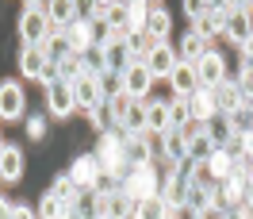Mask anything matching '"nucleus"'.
Listing matches in <instances>:
<instances>
[{
	"mask_svg": "<svg viewBox=\"0 0 253 219\" xmlns=\"http://www.w3.org/2000/svg\"><path fill=\"white\" fill-rule=\"evenodd\" d=\"M150 85H154V73H150V65H146V58H130L126 62V69L119 73V89H123L126 96H146L150 93Z\"/></svg>",
	"mask_w": 253,
	"mask_h": 219,
	"instance_id": "f257e3e1",
	"label": "nucleus"
},
{
	"mask_svg": "<svg viewBox=\"0 0 253 219\" xmlns=\"http://www.w3.org/2000/svg\"><path fill=\"white\" fill-rule=\"evenodd\" d=\"M73 85V100H77L81 108L88 111H100V104H104V85H100V73H81L77 81H69Z\"/></svg>",
	"mask_w": 253,
	"mask_h": 219,
	"instance_id": "f03ea898",
	"label": "nucleus"
},
{
	"mask_svg": "<svg viewBox=\"0 0 253 219\" xmlns=\"http://www.w3.org/2000/svg\"><path fill=\"white\" fill-rule=\"evenodd\" d=\"M100 58H104V69L111 73H123L126 62H130V47H126V35L123 31H111L104 43H100Z\"/></svg>",
	"mask_w": 253,
	"mask_h": 219,
	"instance_id": "7ed1b4c3",
	"label": "nucleus"
},
{
	"mask_svg": "<svg viewBox=\"0 0 253 219\" xmlns=\"http://www.w3.org/2000/svg\"><path fill=\"white\" fill-rule=\"evenodd\" d=\"M19 35H23L27 47H42L50 39V16L39 12V8H27V12L19 16Z\"/></svg>",
	"mask_w": 253,
	"mask_h": 219,
	"instance_id": "20e7f679",
	"label": "nucleus"
},
{
	"mask_svg": "<svg viewBox=\"0 0 253 219\" xmlns=\"http://www.w3.org/2000/svg\"><path fill=\"white\" fill-rule=\"evenodd\" d=\"M192 65H196V77H200L204 89H215V85L226 77V62H222V54H211V50H204Z\"/></svg>",
	"mask_w": 253,
	"mask_h": 219,
	"instance_id": "39448f33",
	"label": "nucleus"
},
{
	"mask_svg": "<svg viewBox=\"0 0 253 219\" xmlns=\"http://www.w3.org/2000/svg\"><path fill=\"white\" fill-rule=\"evenodd\" d=\"M222 31H226V39H230V43H238V47H242V43L253 35V31H250V8H234V4H230V8L222 12Z\"/></svg>",
	"mask_w": 253,
	"mask_h": 219,
	"instance_id": "423d86ee",
	"label": "nucleus"
},
{
	"mask_svg": "<svg viewBox=\"0 0 253 219\" xmlns=\"http://www.w3.org/2000/svg\"><path fill=\"white\" fill-rule=\"evenodd\" d=\"M46 104L54 115H69V111L77 108V100H73V85L69 81H54V85H46Z\"/></svg>",
	"mask_w": 253,
	"mask_h": 219,
	"instance_id": "0eeeda50",
	"label": "nucleus"
},
{
	"mask_svg": "<svg viewBox=\"0 0 253 219\" xmlns=\"http://www.w3.org/2000/svg\"><path fill=\"white\" fill-rule=\"evenodd\" d=\"M146 65H150V73H154V77H169V73H173V65H176L173 47H165V39L154 43V47L146 50Z\"/></svg>",
	"mask_w": 253,
	"mask_h": 219,
	"instance_id": "6e6552de",
	"label": "nucleus"
},
{
	"mask_svg": "<svg viewBox=\"0 0 253 219\" xmlns=\"http://www.w3.org/2000/svg\"><path fill=\"white\" fill-rule=\"evenodd\" d=\"M211 96H215V108H219V111H226V115H234V111L242 108V104H246V96H242V89H238V81L230 85L226 77H222L219 85L211 89Z\"/></svg>",
	"mask_w": 253,
	"mask_h": 219,
	"instance_id": "1a4fd4ad",
	"label": "nucleus"
},
{
	"mask_svg": "<svg viewBox=\"0 0 253 219\" xmlns=\"http://www.w3.org/2000/svg\"><path fill=\"white\" fill-rule=\"evenodd\" d=\"M0 115L4 119H19L23 115V89L16 81H4L0 85Z\"/></svg>",
	"mask_w": 253,
	"mask_h": 219,
	"instance_id": "9d476101",
	"label": "nucleus"
},
{
	"mask_svg": "<svg viewBox=\"0 0 253 219\" xmlns=\"http://www.w3.org/2000/svg\"><path fill=\"white\" fill-rule=\"evenodd\" d=\"M169 81H173V89L180 96H192L196 89H200V77H196V65L192 62H176L173 73H169Z\"/></svg>",
	"mask_w": 253,
	"mask_h": 219,
	"instance_id": "9b49d317",
	"label": "nucleus"
},
{
	"mask_svg": "<svg viewBox=\"0 0 253 219\" xmlns=\"http://www.w3.org/2000/svg\"><path fill=\"white\" fill-rule=\"evenodd\" d=\"M96 19H100L108 31H126V4L108 0V4H100V8H96Z\"/></svg>",
	"mask_w": 253,
	"mask_h": 219,
	"instance_id": "f8f14e48",
	"label": "nucleus"
},
{
	"mask_svg": "<svg viewBox=\"0 0 253 219\" xmlns=\"http://www.w3.org/2000/svg\"><path fill=\"white\" fill-rule=\"evenodd\" d=\"M161 150H165L169 162L184 158V154H188V135H184L180 127H165V131H161Z\"/></svg>",
	"mask_w": 253,
	"mask_h": 219,
	"instance_id": "ddd939ff",
	"label": "nucleus"
},
{
	"mask_svg": "<svg viewBox=\"0 0 253 219\" xmlns=\"http://www.w3.org/2000/svg\"><path fill=\"white\" fill-rule=\"evenodd\" d=\"M19 177H23L19 146H0V181H19Z\"/></svg>",
	"mask_w": 253,
	"mask_h": 219,
	"instance_id": "4468645a",
	"label": "nucleus"
},
{
	"mask_svg": "<svg viewBox=\"0 0 253 219\" xmlns=\"http://www.w3.org/2000/svg\"><path fill=\"white\" fill-rule=\"evenodd\" d=\"M215 146L219 142L207 135V127H200L196 135H188V158H196V162H207V158L215 154Z\"/></svg>",
	"mask_w": 253,
	"mask_h": 219,
	"instance_id": "2eb2a0df",
	"label": "nucleus"
},
{
	"mask_svg": "<svg viewBox=\"0 0 253 219\" xmlns=\"http://www.w3.org/2000/svg\"><path fill=\"white\" fill-rule=\"evenodd\" d=\"M46 16H50V23L69 27L73 16H77V0H46Z\"/></svg>",
	"mask_w": 253,
	"mask_h": 219,
	"instance_id": "dca6fc26",
	"label": "nucleus"
},
{
	"mask_svg": "<svg viewBox=\"0 0 253 219\" xmlns=\"http://www.w3.org/2000/svg\"><path fill=\"white\" fill-rule=\"evenodd\" d=\"M69 177L77 181V188L96 185V177H100V165H96V158H77V162H73V169H69Z\"/></svg>",
	"mask_w": 253,
	"mask_h": 219,
	"instance_id": "f3484780",
	"label": "nucleus"
},
{
	"mask_svg": "<svg viewBox=\"0 0 253 219\" xmlns=\"http://www.w3.org/2000/svg\"><path fill=\"white\" fill-rule=\"evenodd\" d=\"M123 158L130 162V165L150 162V142H146L142 135H126V139H123Z\"/></svg>",
	"mask_w": 253,
	"mask_h": 219,
	"instance_id": "a211bd4d",
	"label": "nucleus"
},
{
	"mask_svg": "<svg viewBox=\"0 0 253 219\" xmlns=\"http://www.w3.org/2000/svg\"><path fill=\"white\" fill-rule=\"evenodd\" d=\"M42 65H46V50H42V47H23V54H19V69H23L27 77H39Z\"/></svg>",
	"mask_w": 253,
	"mask_h": 219,
	"instance_id": "6ab92c4d",
	"label": "nucleus"
},
{
	"mask_svg": "<svg viewBox=\"0 0 253 219\" xmlns=\"http://www.w3.org/2000/svg\"><path fill=\"white\" fill-rule=\"evenodd\" d=\"M126 192H134V196H150L154 192V173H150V165H134V177H126Z\"/></svg>",
	"mask_w": 253,
	"mask_h": 219,
	"instance_id": "aec40b11",
	"label": "nucleus"
},
{
	"mask_svg": "<svg viewBox=\"0 0 253 219\" xmlns=\"http://www.w3.org/2000/svg\"><path fill=\"white\" fill-rule=\"evenodd\" d=\"M165 204H169V212H184V204H188V181L184 177L173 173V181L165 188Z\"/></svg>",
	"mask_w": 253,
	"mask_h": 219,
	"instance_id": "412c9836",
	"label": "nucleus"
},
{
	"mask_svg": "<svg viewBox=\"0 0 253 219\" xmlns=\"http://www.w3.org/2000/svg\"><path fill=\"white\" fill-rule=\"evenodd\" d=\"M192 31L204 35V39L219 35V31H222V12H215V8H211V12H200V16L192 19Z\"/></svg>",
	"mask_w": 253,
	"mask_h": 219,
	"instance_id": "4be33fe9",
	"label": "nucleus"
},
{
	"mask_svg": "<svg viewBox=\"0 0 253 219\" xmlns=\"http://www.w3.org/2000/svg\"><path fill=\"white\" fill-rule=\"evenodd\" d=\"M42 50H46L50 62H62L65 54H73V47H69V35H65V31H50V39L42 43Z\"/></svg>",
	"mask_w": 253,
	"mask_h": 219,
	"instance_id": "5701e85b",
	"label": "nucleus"
},
{
	"mask_svg": "<svg viewBox=\"0 0 253 219\" xmlns=\"http://www.w3.org/2000/svg\"><path fill=\"white\" fill-rule=\"evenodd\" d=\"M146 31L154 43H161L165 35H169V12L165 8H150V16H146Z\"/></svg>",
	"mask_w": 253,
	"mask_h": 219,
	"instance_id": "b1692460",
	"label": "nucleus"
},
{
	"mask_svg": "<svg viewBox=\"0 0 253 219\" xmlns=\"http://www.w3.org/2000/svg\"><path fill=\"white\" fill-rule=\"evenodd\" d=\"M119 127H123L126 135H142V131H146V108L130 100V108H126V115H123V123H119Z\"/></svg>",
	"mask_w": 253,
	"mask_h": 219,
	"instance_id": "393cba45",
	"label": "nucleus"
},
{
	"mask_svg": "<svg viewBox=\"0 0 253 219\" xmlns=\"http://www.w3.org/2000/svg\"><path fill=\"white\" fill-rule=\"evenodd\" d=\"M188 104H192V115H196L200 123L215 115V96H211V93H192V96H188Z\"/></svg>",
	"mask_w": 253,
	"mask_h": 219,
	"instance_id": "a878e982",
	"label": "nucleus"
},
{
	"mask_svg": "<svg viewBox=\"0 0 253 219\" xmlns=\"http://www.w3.org/2000/svg\"><path fill=\"white\" fill-rule=\"evenodd\" d=\"M65 35H69V47H73V54H77V50H84L88 43H92L88 23H69V27H65Z\"/></svg>",
	"mask_w": 253,
	"mask_h": 219,
	"instance_id": "bb28decb",
	"label": "nucleus"
},
{
	"mask_svg": "<svg viewBox=\"0 0 253 219\" xmlns=\"http://www.w3.org/2000/svg\"><path fill=\"white\" fill-rule=\"evenodd\" d=\"M146 127L161 135V131L169 127V108H165V104H150V108H146Z\"/></svg>",
	"mask_w": 253,
	"mask_h": 219,
	"instance_id": "cd10ccee",
	"label": "nucleus"
},
{
	"mask_svg": "<svg viewBox=\"0 0 253 219\" xmlns=\"http://www.w3.org/2000/svg\"><path fill=\"white\" fill-rule=\"evenodd\" d=\"M200 54H204V35L188 31V35H184V43H180V58H184V62H196Z\"/></svg>",
	"mask_w": 253,
	"mask_h": 219,
	"instance_id": "c85d7f7f",
	"label": "nucleus"
},
{
	"mask_svg": "<svg viewBox=\"0 0 253 219\" xmlns=\"http://www.w3.org/2000/svg\"><path fill=\"white\" fill-rule=\"evenodd\" d=\"M192 115V104L188 96H176L173 104H169V127H184V119Z\"/></svg>",
	"mask_w": 253,
	"mask_h": 219,
	"instance_id": "c756f323",
	"label": "nucleus"
},
{
	"mask_svg": "<svg viewBox=\"0 0 253 219\" xmlns=\"http://www.w3.org/2000/svg\"><path fill=\"white\" fill-rule=\"evenodd\" d=\"M39 216H69V208L62 204L58 192H46V196L39 200Z\"/></svg>",
	"mask_w": 253,
	"mask_h": 219,
	"instance_id": "7c9ffc66",
	"label": "nucleus"
},
{
	"mask_svg": "<svg viewBox=\"0 0 253 219\" xmlns=\"http://www.w3.org/2000/svg\"><path fill=\"white\" fill-rule=\"evenodd\" d=\"M58 73H62V81H77L84 69H81V58L77 54H65L62 62H58Z\"/></svg>",
	"mask_w": 253,
	"mask_h": 219,
	"instance_id": "2f4dec72",
	"label": "nucleus"
},
{
	"mask_svg": "<svg viewBox=\"0 0 253 219\" xmlns=\"http://www.w3.org/2000/svg\"><path fill=\"white\" fill-rule=\"evenodd\" d=\"M207 165H211V173H215V177H226V173H230V154H226L222 146H215V154L207 158Z\"/></svg>",
	"mask_w": 253,
	"mask_h": 219,
	"instance_id": "473e14b6",
	"label": "nucleus"
},
{
	"mask_svg": "<svg viewBox=\"0 0 253 219\" xmlns=\"http://www.w3.org/2000/svg\"><path fill=\"white\" fill-rule=\"evenodd\" d=\"M204 127H207V135H211V139L219 142V146H222L226 139H230V123H226V119H215V115H211V119H207Z\"/></svg>",
	"mask_w": 253,
	"mask_h": 219,
	"instance_id": "72a5a7b5",
	"label": "nucleus"
},
{
	"mask_svg": "<svg viewBox=\"0 0 253 219\" xmlns=\"http://www.w3.org/2000/svg\"><path fill=\"white\" fill-rule=\"evenodd\" d=\"M130 100H134V96H126L123 89L111 96V119H115V123H123V115H126V108H130Z\"/></svg>",
	"mask_w": 253,
	"mask_h": 219,
	"instance_id": "f704fd0d",
	"label": "nucleus"
},
{
	"mask_svg": "<svg viewBox=\"0 0 253 219\" xmlns=\"http://www.w3.org/2000/svg\"><path fill=\"white\" fill-rule=\"evenodd\" d=\"M238 89H242V96H246V100H253V65H246V69H242Z\"/></svg>",
	"mask_w": 253,
	"mask_h": 219,
	"instance_id": "c9c22d12",
	"label": "nucleus"
},
{
	"mask_svg": "<svg viewBox=\"0 0 253 219\" xmlns=\"http://www.w3.org/2000/svg\"><path fill=\"white\" fill-rule=\"evenodd\" d=\"M27 135H31V139H42V135H46V123H42V115H31V119H27Z\"/></svg>",
	"mask_w": 253,
	"mask_h": 219,
	"instance_id": "e433bc0d",
	"label": "nucleus"
},
{
	"mask_svg": "<svg viewBox=\"0 0 253 219\" xmlns=\"http://www.w3.org/2000/svg\"><path fill=\"white\" fill-rule=\"evenodd\" d=\"M58 77H62V73H58V62H50V58H46V65H42V73H39V81H46V85H54Z\"/></svg>",
	"mask_w": 253,
	"mask_h": 219,
	"instance_id": "4c0bfd02",
	"label": "nucleus"
},
{
	"mask_svg": "<svg viewBox=\"0 0 253 219\" xmlns=\"http://www.w3.org/2000/svg\"><path fill=\"white\" fill-rule=\"evenodd\" d=\"M242 200H246V212H253V173L246 177V185H242Z\"/></svg>",
	"mask_w": 253,
	"mask_h": 219,
	"instance_id": "58836bf2",
	"label": "nucleus"
},
{
	"mask_svg": "<svg viewBox=\"0 0 253 219\" xmlns=\"http://www.w3.org/2000/svg\"><path fill=\"white\" fill-rule=\"evenodd\" d=\"M77 12H84V16H92V12H96V0H77Z\"/></svg>",
	"mask_w": 253,
	"mask_h": 219,
	"instance_id": "ea45409f",
	"label": "nucleus"
},
{
	"mask_svg": "<svg viewBox=\"0 0 253 219\" xmlns=\"http://www.w3.org/2000/svg\"><path fill=\"white\" fill-rule=\"evenodd\" d=\"M242 50H246V65H253V35L242 43Z\"/></svg>",
	"mask_w": 253,
	"mask_h": 219,
	"instance_id": "a19ab883",
	"label": "nucleus"
},
{
	"mask_svg": "<svg viewBox=\"0 0 253 219\" xmlns=\"http://www.w3.org/2000/svg\"><path fill=\"white\" fill-rule=\"evenodd\" d=\"M226 4H234V8H250V0H226Z\"/></svg>",
	"mask_w": 253,
	"mask_h": 219,
	"instance_id": "79ce46f5",
	"label": "nucleus"
},
{
	"mask_svg": "<svg viewBox=\"0 0 253 219\" xmlns=\"http://www.w3.org/2000/svg\"><path fill=\"white\" fill-rule=\"evenodd\" d=\"M27 4H31V8H35V4H39V0H27Z\"/></svg>",
	"mask_w": 253,
	"mask_h": 219,
	"instance_id": "37998d69",
	"label": "nucleus"
},
{
	"mask_svg": "<svg viewBox=\"0 0 253 219\" xmlns=\"http://www.w3.org/2000/svg\"><path fill=\"white\" fill-rule=\"evenodd\" d=\"M100 4H108V0H100Z\"/></svg>",
	"mask_w": 253,
	"mask_h": 219,
	"instance_id": "c03bdc74",
	"label": "nucleus"
},
{
	"mask_svg": "<svg viewBox=\"0 0 253 219\" xmlns=\"http://www.w3.org/2000/svg\"><path fill=\"white\" fill-rule=\"evenodd\" d=\"M0 146H4V139H0Z\"/></svg>",
	"mask_w": 253,
	"mask_h": 219,
	"instance_id": "a18cd8bd",
	"label": "nucleus"
},
{
	"mask_svg": "<svg viewBox=\"0 0 253 219\" xmlns=\"http://www.w3.org/2000/svg\"><path fill=\"white\" fill-rule=\"evenodd\" d=\"M250 8H253V0H250Z\"/></svg>",
	"mask_w": 253,
	"mask_h": 219,
	"instance_id": "49530a36",
	"label": "nucleus"
}]
</instances>
